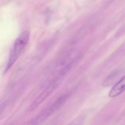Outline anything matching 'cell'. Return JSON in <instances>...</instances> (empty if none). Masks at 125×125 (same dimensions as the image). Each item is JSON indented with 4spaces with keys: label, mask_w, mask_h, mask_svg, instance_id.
Masks as SVG:
<instances>
[{
    "label": "cell",
    "mask_w": 125,
    "mask_h": 125,
    "mask_svg": "<svg viewBox=\"0 0 125 125\" xmlns=\"http://www.w3.org/2000/svg\"><path fill=\"white\" fill-rule=\"evenodd\" d=\"M30 33L28 31L23 32L16 39L13 47L11 49L9 59L5 69V73L8 71L19 58L21 52L29 41Z\"/></svg>",
    "instance_id": "1"
},
{
    "label": "cell",
    "mask_w": 125,
    "mask_h": 125,
    "mask_svg": "<svg viewBox=\"0 0 125 125\" xmlns=\"http://www.w3.org/2000/svg\"><path fill=\"white\" fill-rule=\"evenodd\" d=\"M54 83H52L49 85L45 90L36 98L33 103L31 104V106L29 108V110L30 112H32L35 110L37 107L44 101V100L49 96L54 90L55 87Z\"/></svg>",
    "instance_id": "2"
},
{
    "label": "cell",
    "mask_w": 125,
    "mask_h": 125,
    "mask_svg": "<svg viewBox=\"0 0 125 125\" xmlns=\"http://www.w3.org/2000/svg\"><path fill=\"white\" fill-rule=\"evenodd\" d=\"M125 88V77L124 76L112 88L109 93V96L113 98L123 93Z\"/></svg>",
    "instance_id": "3"
},
{
    "label": "cell",
    "mask_w": 125,
    "mask_h": 125,
    "mask_svg": "<svg viewBox=\"0 0 125 125\" xmlns=\"http://www.w3.org/2000/svg\"><path fill=\"white\" fill-rule=\"evenodd\" d=\"M7 105V103L6 102H3L2 104H0V116L1 115L3 112Z\"/></svg>",
    "instance_id": "4"
}]
</instances>
